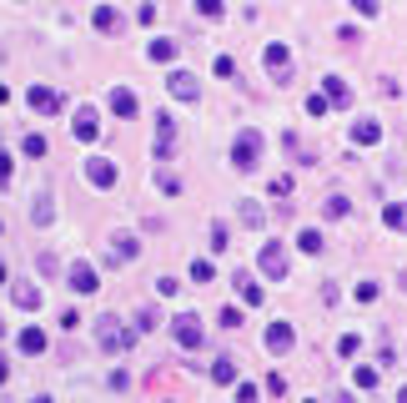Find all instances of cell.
<instances>
[{"label": "cell", "instance_id": "25", "mask_svg": "<svg viewBox=\"0 0 407 403\" xmlns=\"http://www.w3.org/2000/svg\"><path fill=\"white\" fill-rule=\"evenodd\" d=\"M191 278H197V283H217V267H211L206 258H197V262H191Z\"/></svg>", "mask_w": 407, "mask_h": 403}, {"label": "cell", "instance_id": "24", "mask_svg": "<svg viewBox=\"0 0 407 403\" xmlns=\"http://www.w3.org/2000/svg\"><path fill=\"white\" fill-rule=\"evenodd\" d=\"M297 247H302V252H322L327 242H322V232H317V227H307L302 237H297Z\"/></svg>", "mask_w": 407, "mask_h": 403}, {"label": "cell", "instance_id": "30", "mask_svg": "<svg viewBox=\"0 0 407 403\" xmlns=\"http://www.w3.org/2000/svg\"><path fill=\"white\" fill-rule=\"evenodd\" d=\"M156 328V308H136V333H151Z\"/></svg>", "mask_w": 407, "mask_h": 403}, {"label": "cell", "instance_id": "20", "mask_svg": "<svg viewBox=\"0 0 407 403\" xmlns=\"http://www.w3.org/2000/svg\"><path fill=\"white\" fill-rule=\"evenodd\" d=\"M211 384H237V358H217L211 363Z\"/></svg>", "mask_w": 407, "mask_h": 403}, {"label": "cell", "instance_id": "10", "mask_svg": "<svg viewBox=\"0 0 407 403\" xmlns=\"http://www.w3.org/2000/svg\"><path fill=\"white\" fill-rule=\"evenodd\" d=\"M292 343H297V333H292V323H272V328H267V353H272V358H282V353H292Z\"/></svg>", "mask_w": 407, "mask_h": 403}, {"label": "cell", "instance_id": "13", "mask_svg": "<svg viewBox=\"0 0 407 403\" xmlns=\"http://www.w3.org/2000/svg\"><path fill=\"white\" fill-rule=\"evenodd\" d=\"M111 258L116 262H136L141 258V242L131 237V232H111Z\"/></svg>", "mask_w": 407, "mask_h": 403}, {"label": "cell", "instance_id": "43", "mask_svg": "<svg viewBox=\"0 0 407 403\" xmlns=\"http://www.w3.org/2000/svg\"><path fill=\"white\" fill-rule=\"evenodd\" d=\"M6 283H10V272H6V262H0V287H6Z\"/></svg>", "mask_w": 407, "mask_h": 403}, {"label": "cell", "instance_id": "44", "mask_svg": "<svg viewBox=\"0 0 407 403\" xmlns=\"http://www.w3.org/2000/svg\"><path fill=\"white\" fill-rule=\"evenodd\" d=\"M397 398H402V403H407V384H402V393H397Z\"/></svg>", "mask_w": 407, "mask_h": 403}, {"label": "cell", "instance_id": "4", "mask_svg": "<svg viewBox=\"0 0 407 403\" xmlns=\"http://www.w3.org/2000/svg\"><path fill=\"white\" fill-rule=\"evenodd\" d=\"M256 267H262L272 283H282L287 272H292V258H287V247H282V242H262V258H256Z\"/></svg>", "mask_w": 407, "mask_h": 403}, {"label": "cell", "instance_id": "34", "mask_svg": "<svg viewBox=\"0 0 407 403\" xmlns=\"http://www.w3.org/2000/svg\"><path fill=\"white\" fill-rule=\"evenodd\" d=\"M357 388L372 393V388H377V368H357Z\"/></svg>", "mask_w": 407, "mask_h": 403}, {"label": "cell", "instance_id": "8", "mask_svg": "<svg viewBox=\"0 0 407 403\" xmlns=\"http://www.w3.org/2000/svg\"><path fill=\"white\" fill-rule=\"evenodd\" d=\"M262 61H267V71H272L276 81H292V51L282 46V40H272V46L262 51Z\"/></svg>", "mask_w": 407, "mask_h": 403}, {"label": "cell", "instance_id": "32", "mask_svg": "<svg viewBox=\"0 0 407 403\" xmlns=\"http://www.w3.org/2000/svg\"><path fill=\"white\" fill-rule=\"evenodd\" d=\"M197 10H201L206 20H222V0H197Z\"/></svg>", "mask_w": 407, "mask_h": 403}, {"label": "cell", "instance_id": "7", "mask_svg": "<svg viewBox=\"0 0 407 403\" xmlns=\"http://www.w3.org/2000/svg\"><path fill=\"white\" fill-rule=\"evenodd\" d=\"M116 161L111 157H85V182H91V187H116Z\"/></svg>", "mask_w": 407, "mask_h": 403}, {"label": "cell", "instance_id": "14", "mask_svg": "<svg viewBox=\"0 0 407 403\" xmlns=\"http://www.w3.org/2000/svg\"><path fill=\"white\" fill-rule=\"evenodd\" d=\"M111 111H116V116H126V121H131V116L141 111V101H136V91H131V86H116V91H111Z\"/></svg>", "mask_w": 407, "mask_h": 403}, {"label": "cell", "instance_id": "26", "mask_svg": "<svg viewBox=\"0 0 407 403\" xmlns=\"http://www.w3.org/2000/svg\"><path fill=\"white\" fill-rule=\"evenodd\" d=\"M151 61H176V40H151Z\"/></svg>", "mask_w": 407, "mask_h": 403}, {"label": "cell", "instance_id": "37", "mask_svg": "<svg viewBox=\"0 0 407 403\" xmlns=\"http://www.w3.org/2000/svg\"><path fill=\"white\" fill-rule=\"evenodd\" d=\"M307 116H327V96H312L307 101Z\"/></svg>", "mask_w": 407, "mask_h": 403}, {"label": "cell", "instance_id": "40", "mask_svg": "<svg viewBox=\"0 0 407 403\" xmlns=\"http://www.w3.org/2000/svg\"><path fill=\"white\" fill-rule=\"evenodd\" d=\"M176 287H181V283H171V278H156V292H161V298H176Z\"/></svg>", "mask_w": 407, "mask_h": 403}, {"label": "cell", "instance_id": "33", "mask_svg": "<svg viewBox=\"0 0 407 403\" xmlns=\"http://www.w3.org/2000/svg\"><path fill=\"white\" fill-rule=\"evenodd\" d=\"M357 348H362V338H357V333H347V338H342V343H337V353H342V358H352Z\"/></svg>", "mask_w": 407, "mask_h": 403}, {"label": "cell", "instance_id": "17", "mask_svg": "<svg viewBox=\"0 0 407 403\" xmlns=\"http://www.w3.org/2000/svg\"><path fill=\"white\" fill-rule=\"evenodd\" d=\"M171 146H176V121L161 111V121H156V157H171Z\"/></svg>", "mask_w": 407, "mask_h": 403}, {"label": "cell", "instance_id": "31", "mask_svg": "<svg viewBox=\"0 0 407 403\" xmlns=\"http://www.w3.org/2000/svg\"><path fill=\"white\" fill-rule=\"evenodd\" d=\"M217 323H222V328H242V308H222Z\"/></svg>", "mask_w": 407, "mask_h": 403}, {"label": "cell", "instance_id": "41", "mask_svg": "<svg viewBox=\"0 0 407 403\" xmlns=\"http://www.w3.org/2000/svg\"><path fill=\"white\" fill-rule=\"evenodd\" d=\"M10 172H15V166H10V157H6V152H0V187H6V182H10Z\"/></svg>", "mask_w": 407, "mask_h": 403}, {"label": "cell", "instance_id": "18", "mask_svg": "<svg viewBox=\"0 0 407 403\" xmlns=\"http://www.w3.org/2000/svg\"><path fill=\"white\" fill-rule=\"evenodd\" d=\"M15 343H20V353H46V333L40 328H20Z\"/></svg>", "mask_w": 407, "mask_h": 403}, {"label": "cell", "instance_id": "15", "mask_svg": "<svg viewBox=\"0 0 407 403\" xmlns=\"http://www.w3.org/2000/svg\"><path fill=\"white\" fill-rule=\"evenodd\" d=\"M31 111H40V116L60 111V91H51V86H31Z\"/></svg>", "mask_w": 407, "mask_h": 403}, {"label": "cell", "instance_id": "1", "mask_svg": "<svg viewBox=\"0 0 407 403\" xmlns=\"http://www.w3.org/2000/svg\"><path fill=\"white\" fill-rule=\"evenodd\" d=\"M131 343H136V333L126 328L121 317H96V348H101L106 358H121Z\"/></svg>", "mask_w": 407, "mask_h": 403}, {"label": "cell", "instance_id": "28", "mask_svg": "<svg viewBox=\"0 0 407 403\" xmlns=\"http://www.w3.org/2000/svg\"><path fill=\"white\" fill-rule=\"evenodd\" d=\"M35 267H40V278H60V262L51 258V252H40V258H35Z\"/></svg>", "mask_w": 407, "mask_h": 403}, {"label": "cell", "instance_id": "23", "mask_svg": "<svg viewBox=\"0 0 407 403\" xmlns=\"http://www.w3.org/2000/svg\"><path fill=\"white\" fill-rule=\"evenodd\" d=\"M20 152H26V157H46V152H51V141L40 136V132H31L26 141H20Z\"/></svg>", "mask_w": 407, "mask_h": 403}, {"label": "cell", "instance_id": "6", "mask_svg": "<svg viewBox=\"0 0 407 403\" xmlns=\"http://www.w3.org/2000/svg\"><path fill=\"white\" fill-rule=\"evenodd\" d=\"M166 91L176 96V101H201V81L191 76V71H171L166 76Z\"/></svg>", "mask_w": 407, "mask_h": 403}, {"label": "cell", "instance_id": "5", "mask_svg": "<svg viewBox=\"0 0 407 403\" xmlns=\"http://www.w3.org/2000/svg\"><path fill=\"white\" fill-rule=\"evenodd\" d=\"M66 287H71V292H85V298H91V292L101 287V272H96L91 262H71V267H66Z\"/></svg>", "mask_w": 407, "mask_h": 403}, {"label": "cell", "instance_id": "35", "mask_svg": "<svg viewBox=\"0 0 407 403\" xmlns=\"http://www.w3.org/2000/svg\"><path fill=\"white\" fill-rule=\"evenodd\" d=\"M337 40H342V46H357L362 31H357V26H337Z\"/></svg>", "mask_w": 407, "mask_h": 403}, {"label": "cell", "instance_id": "36", "mask_svg": "<svg viewBox=\"0 0 407 403\" xmlns=\"http://www.w3.org/2000/svg\"><path fill=\"white\" fill-rule=\"evenodd\" d=\"M211 71H217V76H237V61H231V56H222V61H217Z\"/></svg>", "mask_w": 407, "mask_h": 403}, {"label": "cell", "instance_id": "11", "mask_svg": "<svg viewBox=\"0 0 407 403\" xmlns=\"http://www.w3.org/2000/svg\"><path fill=\"white\" fill-rule=\"evenodd\" d=\"M71 132H76V141H96L101 136V116L91 111V106H81L76 121H71Z\"/></svg>", "mask_w": 407, "mask_h": 403}, {"label": "cell", "instance_id": "2", "mask_svg": "<svg viewBox=\"0 0 407 403\" xmlns=\"http://www.w3.org/2000/svg\"><path fill=\"white\" fill-rule=\"evenodd\" d=\"M231 166H242V172H256V166H262V132H256V126L237 132V141H231Z\"/></svg>", "mask_w": 407, "mask_h": 403}, {"label": "cell", "instance_id": "12", "mask_svg": "<svg viewBox=\"0 0 407 403\" xmlns=\"http://www.w3.org/2000/svg\"><path fill=\"white\" fill-rule=\"evenodd\" d=\"M231 283H237V298H242L247 308H262V298H267V292H262V283H256V278H251L247 267H242V272H237V278H231Z\"/></svg>", "mask_w": 407, "mask_h": 403}, {"label": "cell", "instance_id": "38", "mask_svg": "<svg viewBox=\"0 0 407 403\" xmlns=\"http://www.w3.org/2000/svg\"><path fill=\"white\" fill-rule=\"evenodd\" d=\"M272 197H292V177H276L272 182Z\"/></svg>", "mask_w": 407, "mask_h": 403}, {"label": "cell", "instance_id": "42", "mask_svg": "<svg viewBox=\"0 0 407 403\" xmlns=\"http://www.w3.org/2000/svg\"><path fill=\"white\" fill-rule=\"evenodd\" d=\"M6 378H10V368H6V353H0V384H6Z\"/></svg>", "mask_w": 407, "mask_h": 403}, {"label": "cell", "instance_id": "22", "mask_svg": "<svg viewBox=\"0 0 407 403\" xmlns=\"http://www.w3.org/2000/svg\"><path fill=\"white\" fill-rule=\"evenodd\" d=\"M352 141L377 146V141H382V126H377V121H357V126H352Z\"/></svg>", "mask_w": 407, "mask_h": 403}, {"label": "cell", "instance_id": "27", "mask_svg": "<svg viewBox=\"0 0 407 403\" xmlns=\"http://www.w3.org/2000/svg\"><path fill=\"white\" fill-rule=\"evenodd\" d=\"M347 212H352L347 197H327V202H322V217H347Z\"/></svg>", "mask_w": 407, "mask_h": 403}, {"label": "cell", "instance_id": "19", "mask_svg": "<svg viewBox=\"0 0 407 403\" xmlns=\"http://www.w3.org/2000/svg\"><path fill=\"white\" fill-rule=\"evenodd\" d=\"M382 222H388L392 232H407V202H388L382 207Z\"/></svg>", "mask_w": 407, "mask_h": 403}, {"label": "cell", "instance_id": "9", "mask_svg": "<svg viewBox=\"0 0 407 403\" xmlns=\"http://www.w3.org/2000/svg\"><path fill=\"white\" fill-rule=\"evenodd\" d=\"M91 26L106 31V35H121V31H126V15H121L116 6H96V10H91Z\"/></svg>", "mask_w": 407, "mask_h": 403}, {"label": "cell", "instance_id": "21", "mask_svg": "<svg viewBox=\"0 0 407 403\" xmlns=\"http://www.w3.org/2000/svg\"><path fill=\"white\" fill-rule=\"evenodd\" d=\"M10 298H15V308H40V287L15 283V287H10Z\"/></svg>", "mask_w": 407, "mask_h": 403}, {"label": "cell", "instance_id": "45", "mask_svg": "<svg viewBox=\"0 0 407 403\" xmlns=\"http://www.w3.org/2000/svg\"><path fill=\"white\" fill-rule=\"evenodd\" d=\"M0 333H6V323H0Z\"/></svg>", "mask_w": 407, "mask_h": 403}, {"label": "cell", "instance_id": "39", "mask_svg": "<svg viewBox=\"0 0 407 403\" xmlns=\"http://www.w3.org/2000/svg\"><path fill=\"white\" fill-rule=\"evenodd\" d=\"M352 6H357V15H367V20H372V15L382 10V6H377V0H352Z\"/></svg>", "mask_w": 407, "mask_h": 403}, {"label": "cell", "instance_id": "29", "mask_svg": "<svg viewBox=\"0 0 407 403\" xmlns=\"http://www.w3.org/2000/svg\"><path fill=\"white\" fill-rule=\"evenodd\" d=\"M226 222H211V252H226Z\"/></svg>", "mask_w": 407, "mask_h": 403}, {"label": "cell", "instance_id": "3", "mask_svg": "<svg viewBox=\"0 0 407 403\" xmlns=\"http://www.w3.org/2000/svg\"><path fill=\"white\" fill-rule=\"evenodd\" d=\"M171 338H176V343H181L186 353H197V348L206 343V323H201L197 313H181L176 323H171Z\"/></svg>", "mask_w": 407, "mask_h": 403}, {"label": "cell", "instance_id": "16", "mask_svg": "<svg viewBox=\"0 0 407 403\" xmlns=\"http://www.w3.org/2000/svg\"><path fill=\"white\" fill-rule=\"evenodd\" d=\"M322 96H327V106H337V111H342V106H352V91H347V81H342V76H327L322 81Z\"/></svg>", "mask_w": 407, "mask_h": 403}]
</instances>
